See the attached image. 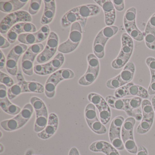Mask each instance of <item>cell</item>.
I'll use <instances>...</instances> for the list:
<instances>
[{"instance_id": "6da1fadb", "label": "cell", "mask_w": 155, "mask_h": 155, "mask_svg": "<svg viewBox=\"0 0 155 155\" xmlns=\"http://www.w3.org/2000/svg\"><path fill=\"white\" fill-rule=\"evenodd\" d=\"M34 109L31 103L24 106L21 112L14 117L1 121V127L7 131H12L19 129L25 126L30 119Z\"/></svg>"}, {"instance_id": "7a4b0ae2", "label": "cell", "mask_w": 155, "mask_h": 155, "mask_svg": "<svg viewBox=\"0 0 155 155\" xmlns=\"http://www.w3.org/2000/svg\"><path fill=\"white\" fill-rule=\"evenodd\" d=\"M121 47L117 57L112 61L111 66L115 69L124 68L129 61L134 49L133 39L127 33L122 34L121 37Z\"/></svg>"}, {"instance_id": "3957f363", "label": "cell", "mask_w": 155, "mask_h": 155, "mask_svg": "<svg viewBox=\"0 0 155 155\" xmlns=\"http://www.w3.org/2000/svg\"><path fill=\"white\" fill-rule=\"evenodd\" d=\"M75 77V73L71 70L63 69L52 73L47 80L45 84V95L49 98L54 97L57 85L62 81L71 79Z\"/></svg>"}, {"instance_id": "277c9868", "label": "cell", "mask_w": 155, "mask_h": 155, "mask_svg": "<svg viewBox=\"0 0 155 155\" xmlns=\"http://www.w3.org/2000/svg\"><path fill=\"white\" fill-rule=\"evenodd\" d=\"M82 28L78 22L71 25L68 38L59 46L58 51L62 54H68L78 48L82 39Z\"/></svg>"}, {"instance_id": "5b68a950", "label": "cell", "mask_w": 155, "mask_h": 155, "mask_svg": "<svg viewBox=\"0 0 155 155\" xmlns=\"http://www.w3.org/2000/svg\"><path fill=\"white\" fill-rule=\"evenodd\" d=\"M136 120L133 117L127 118L122 125L121 137L126 150L131 154H137L138 147L134 140L133 129Z\"/></svg>"}, {"instance_id": "8992f818", "label": "cell", "mask_w": 155, "mask_h": 155, "mask_svg": "<svg viewBox=\"0 0 155 155\" xmlns=\"http://www.w3.org/2000/svg\"><path fill=\"white\" fill-rule=\"evenodd\" d=\"M137 9L134 7L128 9L124 15L123 24L127 34L133 39L141 41L144 39V35L136 25Z\"/></svg>"}, {"instance_id": "52a82bcc", "label": "cell", "mask_w": 155, "mask_h": 155, "mask_svg": "<svg viewBox=\"0 0 155 155\" xmlns=\"http://www.w3.org/2000/svg\"><path fill=\"white\" fill-rule=\"evenodd\" d=\"M32 21L30 14L24 11H18L10 13L2 20L0 23V32L6 34L17 23L30 22Z\"/></svg>"}, {"instance_id": "ba28073f", "label": "cell", "mask_w": 155, "mask_h": 155, "mask_svg": "<svg viewBox=\"0 0 155 155\" xmlns=\"http://www.w3.org/2000/svg\"><path fill=\"white\" fill-rule=\"evenodd\" d=\"M88 68L83 76L78 80V83L81 86L91 85L97 79L100 71V63L98 58L93 54H89L87 57Z\"/></svg>"}, {"instance_id": "9c48e42d", "label": "cell", "mask_w": 155, "mask_h": 155, "mask_svg": "<svg viewBox=\"0 0 155 155\" xmlns=\"http://www.w3.org/2000/svg\"><path fill=\"white\" fill-rule=\"evenodd\" d=\"M142 119L138 126L137 132L139 134H144L151 129L154 119V110L151 102L148 99L142 101L141 105Z\"/></svg>"}, {"instance_id": "30bf717a", "label": "cell", "mask_w": 155, "mask_h": 155, "mask_svg": "<svg viewBox=\"0 0 155 155\" xmlns=\"http://www.w3.org/2000/svg\"><path fill=\"white\" fill-rule=\"evenodd\" d=\"M125 121L122 116H117L113 119L110 123L109 131V137L111 144L117 150L125 149V147L120 136L122 125Z\"/></svg>"}, {"instance_id": "8fae6325", "label": "cell", "mask_w": 155, "mask_h": 155, "mask_svg": "<svg viewBox=\"0 0 155 155\" xmlns=\"http://www.w3.org/2000/svg\"><path fill=\"white\" fill-rule=\"evenodd\" d=\"M114 96L118 98H122L127 96H136L144 99H147L149 97L147 90L132 82L117 89L114 92Z\"/></svg>"}, {"instance_id": "7c38bea8", "label": "cell", "mask_w": 155, "mask_h": 155, "mask_svg": "<svg viewBox=\"0 0 155 155\" xmlns=\"http://www.w3.org/2000/svg\"><path fill=\"white\" fill-rule=\"evenodd\" d=\"M58 43L59 38L58 35L53 31H51L48 38L45 48L37 57V62L39 63H44L49 61L58 50Z\"/></svg>"}, {"instance_id": "4fadbf2b", "label": "cell", "mask_w": 155, "mask_h": 155, "mask_svg": "<svg viewBox=\"0 0 155 155\" xmlns=\"http://www.w3.org/2000/svg\"><path fill=\"white\" fill-rule=\"evenodd\" d=\"M50 34L49 27L48 25H43L38 31L35 33H27L21 34L18 40L25 45H34L45 41Z\"/></svg>"}, {"instance_id": "5bb4252c", "label": "cell", "mask_w": 155, "mask_h": 155, "mask_svg": "<svg viewBox=\"0 0 155 155\" xmlns=\"http://www.w3.org/2000/svg\"><path fill=\"white\" fill-rule=\"evenodd\" d=\"M64 60V55L59 52L49 62L41 65H35L34 66V72L36 74L41 76L52 74L58 71L62 66Z\"/></svg>"}, {"instance_id": "9a60e30c", "label": "cell", "mask_w": 155, "mask_h": 155, "mask_svg": "<svg viewBox=\"0 0 155 155\" xmlns=\"http://www.w3.org/2000/svg\"><path fill=\"white\" fill-rule=\"evenodd\" d=\"M77 14L78 18V22L82 28L86 26L88 18L94 17L100 13L101 9L95 4H86L72 9Z\"/></svg>"}, {"instance_id": "2e32d148", "label": "cell", "mask_w": 155, "mask_h": 155, "mask_svg": "<svg viewBox=\"0 0 155 155\" xmlns=\"http://www.w3.org/2000/svg\"><path fill=\"white\" fill-rule=\"evenodd\" d=\"M97 4L101 7L105 15V22L107 26H112L116 20V11L110 0H95Z\"/></svg>"}, {"instance_id": "e0dca14e", "label": "cell", "mask_w": 155, "mask_h": 155, "mask_svg": "<svg viewBox=\"0 0 155 155\" xmlns=\"http://www.w3.org/2000/svg\"><path fill=\"white\" fill-rule=\"evenodd\" d=\"M58 124V117L57 114L51 113L49 115L48 125L42 131L38 133V137L43 140L48 139L51 137L57 131Z\"/></svg>"}, {"instance_id": "ac0fdd59", "label": "cell", "mask_w": 155, "mask_h": 155, "mask_svg": "<svg viewBox=\"0 0 155 155\" xmlns=\"http://www.w3.org/2000/svg\"><path fill=\"white\" fill-rule=\"evenodd\" d=\"M89 148L92 152H102L106 155H120L117 150L112 144L104 140L93 142Z\"/></svg>"}, {"instance_id": "d6986e66", "label": "cell", "mask_w": 155, "mask_h": 155, "mask_svg": "<svg viewBox=\"0 0 155 155\" xmlns=\"http://www.w3.org/2000/svg\"><path fill=\"white\" fill-rule=\"evenodd\" d=\"M135 72V66L134 63L131 61H129L120 73L116 76L120 83V87L126 85L132 81Z\"/></svg>"}, {"instance_id": "ffe728a7", "label": "cell", "mask_w": 155, "mask_h": 155, "mask_svg": "<svg viewBox=\"0 0 155 155\" xmlns=\"http://www.w3.org/2000/svg\"><path fill=\"white\" fill-rule=\"evenodd\" d=\"M44 12L41 17V23L43 25H48L52 21L56 10V2L53 0H44Z\"/></svg>"}, {"instance_id": "44dd1931", "label": "cell", "mask_w": 155, "mask_h": 155, "mask_svg": "<svg viewBox=\"0 0 155 155\" xmlns=\"http://www.w3.org/2000/svg\"><path fill=\"white\" fill-rule=\"evenodd\" d=\"M27 0H11L0 2V11L5 13H13L18 11L28 3Z\"/></svg>"}, {"instance_id": "7402d4cb", "label": "cell", "mask_w": 155, "mask_h": 155, "mask_svg": "<svg viewBox=\"0 0 155 155\" xmlns=\"http://www.w3.org/2000/svg\"><path fill=\"white\" fill-rule=\"evenodd\" d=\"M100 31L97 34L94 41L93 51L94 55L99 59L103 58L105 56V48L106 43L109 40Z\"/></svg>"}, {"instance_id": "603a6c76", "label": "cell", "mask_w": 155, "mask_h": 155, "mask_svg": "<svg viewBox=\"0 0 155 155\" xmlns=\"http://www.w3.org/2000/svg\"><path fill=\"white\" fill-rule=\"evenodd\" d=\"M105 100L109 107L127 112L128 98H118L114 96H108Z\"/></svg>"}, {"instance_id": "cb8c5ba5", "label": "cell", "mask_w": 155, "mask_h": 155, "mask_svg": "<svg viewBox=\"0 0 155 155\" xmlns=\"http://www.w3.org/2000/svg\"><path fill=\"white\" fill-rule=\"evenodd\" d=\"M18 36L23 33H35L37 32V28L34 24L30 22H20L14 25L10 29Z\"/></svg>"}, {"instance_id": "d4e9b609", "label": "cell", "mask_w": 155, "mask_h": 155, "mask_svg": "<svg viewBox=\"0 0 155 155\" xmlns=\"http://www.w3.org/2000/svg\"><path fill=\"white\" fill-rule=\"evenodd\" d=\"M146 63L149 68L151 76V80L148 88L149 95L155 94V58L150 57L146 59Z\"/></svg>"}, {"instance_id": "484cf974", "label": "cell", "mask_w": 155, "mask_h": 155, "mask_svg": "<svg viewBox=\"0 0 155 155\" xmlns=\"http://www.w3.org/2000/svg\"><path fill=\"white\" fill-rule=\"evenodd\" d=\"M0 107L4 112L11 115H17L21 110L18 106L12 103L8 97L0 100Z\"/></svg>"}, {"instance_id": "4316f807", "label": "cell", "mask_w": 155, "mask_h": 155, "mask_svg": "<svg viewBox=\"0 0 155 155\" xmlns=\"http://www.w3.org/2000/svg\"><path fill=\"white\" fill-rule=\"evenodd\" d=\"M23 92L42 93L45 91V88L42 84L35 81H22Z\"/></svg>"}, {"instance_id": "83f0119b", "label": "cell", "mask_w": 155, "mask_h": 155, "mask_svg": "<svg viewBox=\"0 0 155 155\" xmlns=\"http://www.w3.org/2000/svg\"><path fill=\"white\" fill-rule=\"evenodd\" d=\"M20 57L9 53L7 57L6 68L8 72L12 76H17L18 72V62Z\"/></svg>"}, {"instance_id": "f1b7e54d", "label": "cell", "mask_w": 155, "mask_h": 155, "mask_svg": "<svg viewBox=\"0 0 155 155\" xmlns=\"http://www.w3.org/2000/svg\"><path fill=\"white\" fill-rule=\"evenodd\" d=\"M78 21L77 14L71 9L61 18V23L62 28H67L75 22H78Z\"/></svg>"}, {"instance_id": "f546056e", "label": "cell", "mask_w": 155, "mask_h": 155, "mask_svg": "<svg viewBox=\"0 0 155 155\" xmlns=\"http://www.w3.org/2000/svg\"><path fill=\"white\" fill-rule=\"evenodd\" d=\"M89 127L93 132L99 135L105 134L107 130L104 125L97 118L91 121H86Z\"/></svg>"}, {"instance_id": "4dcf8cb0", "label": "cell", "mask_w": 155, "mask_h": 155, "mask_svg": "<svg viewBox=\"0 0 155 155\" xmlns=\"http://www.w3.org/2000/svg\"><path fill=\"white\" fill-rule=\"evenodd\" d=\"M87 98L89 101L94 104L98 110H99L108 104L106 100L104 99L102 96L97 93H89L88 95Z\"/></svg>"}, {"instance_id": "1f68e13d", "label": "cell", "mask_w": 155, "mask_h": 155, "mask_svg": "<svg viewBox=\"0 0 155 155\" xmlns=\"http://www.w3.org/2000/svg\"><path fill=\"white\" fill-rule=\"evenodd\" d=\"M35 60L30 58L22 57L21 62V67L24 74L28 76H31L33 75L34 71L33 63Z\"/></svg>"}, {"instance_id": "d6a6232c", "label": "cell", "mask_w": 155, "mask_h": 155, "mask_svg": "<svg viewBox=\"0 0 155 155\" xmlns=\"http://www.w3.org/2000/svg\"><path fill=\"white\" fill-rule=\"evenodd\" d=\"M142 101V98L138 97L128 98L127 112V114L128 116L133 117V111L141 106Z\"/></svg>"}, {"instance_id": "836d02e7", "label": "cell", "mask_w": 155, "mask_h": 155, "mask_svg": "<svg viewBox=\"0 0 155 155\" xmlns=\"http://www.w3.org/2000/svg\"><path fill=\"white\" fill-rule=\"evenodd\" d=\"M22 93H23V85L22 81H20L8 89V98L12 100Z\"/></svg>"}, {"instance_id": "e575fe53", "label": "cell", "mask_w": 155, "mask_h": 155, "mask_svg": "<svg viewBox=\"0 0 155 155\" xmlns=\"http://www.w3.org/2000/svg\"><path fill=\"white\" fill-rule=\"evenodd\" d=\"M84 116L86 121H91L98 118L96 107L94 104L90 103L87 105L84 111Z\"/></svg>"}, {"instance_id": "d590c367", "label": "cell", "mask_w": 155, "mask_h": 155, "mask_svg": "<svg viewBox=\"0 0 155 155\" xmlns=\"http://www.w3.org/2000/svg\"><path fill=\"white\" fill-rule=\"evenodd\" d=\"M100 121L103 125L108 123L111 117V110L108 105H106L98 110Z\"/></svg>"}, {"instance_id": "8d00e7d4", "label": "cell", "mask_w": 155, "mask_h": 155, "mask_svg": "<svg viewBox=\"0 0 155 155\" xmlns=\"http://www.w3.org/2000/svg\"><path fill=\"white\" fill-rule=\"evenodd\" d=\"M44 50V46L41 43L31 45L28 49L24 55L36 58L38 55H39Z\"/></svg>"}, {"instance_id": "74e56055", "label": "cell", "mask_w": 155, "mask_h": 155, "mask_svg": "<svg viewBox=\"0 0 155 155\" xmlns=\"http://www.w3.org/2000/svg\"><path fill=\"white\" fill-rule=\"evenodd\" d=\"M146 46L150 49L155 50V34L143 32Z\"/></svg>"}, {"instance_id": "f35d334b", "label": "cell", "mask_w": 155, "mask_h": 155, "mask_svg": "<svg viewBox=\"0 0 155 155\" xmlns=\"http://www.w3.org/2000/svg\"><path fill=\"white\" fill-rule=\"evenodd\" d=\"M119 31V28L116 26H107L101 30L103 35L108 39L115 36Z\"/></svg>"}, {"instance_id": "ab89813d", "label": "cell", "mask_w": 155, "mask_h": 155, "mask_svg": "<svg viewBox=\"0 0 155 155\" xmlns=\"http://www.w3.org/2000/svg\"><path fill=\"white\" fill-rule=\"evenodd\" d=\"M30 2L29 8L28 13L30 15H36L40 9L42 1L41 0H31Z\"/></svg>"}, {"instance_id": "60d3db41", "label": "cell", "mask_w": 155, "mask_h": 155, "mask_svg": "<svg viewBox=\"0 0 155 155\" xmlns=\"http://www.w3.org/2000/svg\"><path fill=\"white\" fill-rule=\"evenodd\" d=\"M28 50V46L24 44H19L16 45L12 48L9 53L12 54L20 57L21 56L25 53Z\"/></svg>"}, {"instance_id": "b9f144b4", "label": "cell", "mask_w": 155, "mask_h": 155, "mask_svg": "<svg viewBox=\"0 0 155 155\" xmlns=\"http://www.w3.org/2000/svg\"><path fill=\"white\" fill-rule=\"evenodd\" d=\"M0 82L4 84L6 87H11L14 85V81L12 78H11L6 73L0 71Z\"/></svg>"}, {"instance_id": "7bdbcfd3", "label": "cell", "mask_w": 155, "mask_h": 155, "mask_svg": "<svg viewBox=\"0 0 155 155\" xmlns=\"http://www.w3.org/2000/svg\"><path fill=\"white\" fill-rule=\"evenodd\" d=\"M144 32L155 34V13L149 19L146 25Z\"/></svg>"}, {"instance_id": "ee69618b", "label": "cell", "mask_w": 155, "mask_h": 155, "mask_svg": "<svg viewBox=\"0 0 155 155\" xmlns=\"http://www.w3.org/2000/svg\"><path fill=\"white\" fill-rule=\"evenodd\" d=\"M112 2L115 10L117 11H122L125 8L124 0H113Z\"/></svg>"}, {"instance_id": "f6af8a7d", "label": "cell", "mask_w": 155, "mask_h": 155, "mask_svg": "<svg viewBox=\"0 0 155 155\" xmlns=\"http://www.w3.org/2000/svg\"><path fill=\"white\" fill-rule=\"evenodd\" d=\"M18 36L16 33L10 30L7 34V39L10 43H14L18 39Z\"/></svg>"}, {"instance_id": "bcb514c9", "label": "cell", "mask_w": 155, "mask_h": 155, "mask_svg": "<svg viewBox=\"0 0 155 155\" xmlns=\"http://www.w3.org/2000/svg\"><path fill=\"white\" fill-rule=\"evenodd\" d=\"M8 97L7 87L4 84H0V100L4 99Z\"/></svg>"}, {"instance_id": "7dc6e473", "label": "cell", "mask_w": 155, "mask_h": 155, "mask_svg": "<svg viewBox=\"0 0 155 155\" xmlns=\"http://www.w3.org/2000/svg\"><path fill=\"white\" fill-rule=\"evenodd\" d=\"M0 48L1 49L7 48L10 46V43L8 41L2 37V35L0 36Z\"/></svg>"}, {"instance_id": "c3c4849f", "label": "cell", "mask_w": 155, "mask_h": 155, "mask_svg": "<svg viewBox=\"0 0 155 155\" xmlns=\"http://www.w3.org/2000/svg\"><path fill=\"white\" fill-rule=\"evenodd\" d=\"M0 69H2L6 66L7 60L2 50L0 51Z\"/></svg>"}, {"instance_id": "681fc988", "label": "cell", "mask_w": 155, "mask_h": 155, "mask_svg": "<svg viewBox=\"0 0 155 155\" xmlns=\"http://www.w3.org/2000/svg\"><path fill=\"white\" fill-rule=\"evenodd\" d=\"M137 155H148L147 148L142 145L139 146Z\"/></svg>"}, {"instance_id": "f907efd6", "label": "cell", "mask_w": 155, "mask_h": 155, "mask_svg": "<svg viewBox=\"0 0 155 155\" xmlns=\"http://www.w3.org/2000/svg\"><path fill=\"white\" fill-rule=\"evenodd\" d=\"M68 155H80L79 151L76 147H73L70 150Z\"/></svg>"}, {"instance_id": "816d5d0a", "label": "cell", "mask_w": 155, "mask_h": 155, "mask_svg": "<svg viewBox=\"0 0 155 155\" xmlns=\"http://www.w3.org/2000/svg\"><path fill=\"white\" fill-rule=\"evenodd\" d=\"M17 78L18 82L25 80L24 77H23V75H22L21 73H18L17 75Z\"/></svg>"}, {"instance_id": "f5cc1de1", "label": "cell", "mask_w": 155, "mask_h": 155, "mask_svg": "<svg viewBox=\"0 0 155 155\" xmlns=\"http://www.w3.org/2000/svg\"><path fill=\"white\" fill-rule=\"evenodd\" d=\"M151 104L154 109V112H155V96H154L151 99Z\"/></svg>"}, {"instance_id": "db71d44e", "label": "cell", "mask_w": 155, "mask_h": 155, "mask_svg": "<svg viewBox=\"0 0 155 155\" xmlns=\"http://www.w3.org/2000/svg\"><path fill=\"white\" fill-rule=\"evenodd\" d=\"M25 155H34V152L32 150H28Z\"/></svg>"}, {"instance_id": "11a10c76", "label": "cell", "mask_w": 155, "mask_h": 155, "mask_svg": "<svg viewBox=\"0 0 155 155\" xmlns=\"http://www.w3.org/2000/svg\"><path fill=\"white\" fill-rule=\"evenodd\" d=\"M4 150V147L2 143L0 144V153H2Z\"/></svg>"}, {"instance_id": "9f6ffc18", "label": "cell", "mask_w": 155, "mask_h": 155, "mask_svg": "<svg viewBox=\"0 0 155 155\" xmlns=\"http://www.w3.org/2000/svg\"><path fill=\"white\" fill-rule=\"evenodd\" d=\"M0 133H1V136H0V138H1L2 137V135H3V134H2V131H0Z\"/></svg>"}]
</instances>
